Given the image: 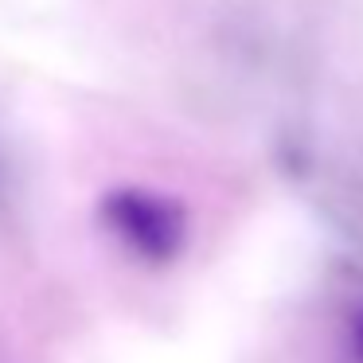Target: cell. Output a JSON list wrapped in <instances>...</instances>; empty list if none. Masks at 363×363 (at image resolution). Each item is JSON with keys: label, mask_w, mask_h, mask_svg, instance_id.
Instances as JSON below:
<instances>
[{"label": "cell", "mask_w": 363, "mask_h": 363, "mask_svg": "<svg viewBox=\"0 0 363 363\" xmlns=\"http://www.w3.org/2000/svg\"><path fill=\"white\" fill-rule=\"evenodd\" d=\"M102 223L133 258L164 266L188 242V219L176 199L149 188H118L102 199Z\"/></svg>", "instance_id": "obj_1"}, {"label": "cell", "mask_w": 363, "mask_h": 363, "mask_svg": "<svg viewBox=\"0 0 363 363\" xmlns=\"http://www.w3.org/2000/svg\"><path fill=\"white\" fill-rule=\"evenodd\" d=\"M355 347H359V355H363V313H359V320H355Z\"/></svg>", "instance_id": "obj_2"}]
</instances>
